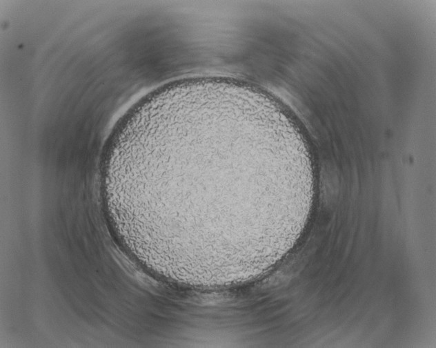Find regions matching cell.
I'll list each match as a JSON object with an SVG mask.
<instances>
[{
	"mask_svg": "<svg viewBox=\"0 0 436 348\" xmlns=\"http://www.w3.org/2000/svg\"><path fill=\"white\" fill-rule=\"evenodd\" d=\"M313 179L297 131L279 113L203 97L148 127L134 188L141 222L157 246L179 260L217 267L260 256L288 239Z\"/></svg>",
	"mask_w": 436,
	"mask_h": 348,
	"instance_id": "obj_1",
	"label": "cell"
}]
</instances>
